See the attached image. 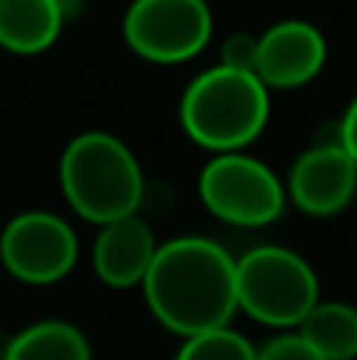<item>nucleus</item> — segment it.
<instances>
[{
	"label": "nucleus",
	"mask_w": 357,
	"mask_h": 360,
	"mask_svg": "<svg viewBox=\"0 0 357 360\" xmlns=\"http://www.w3.org/2000/svg\"><path fill=\"white\" fill-rule=\"evenodd\" d=\"M152 316L174 335L193 338L228 329L238 313L234 259L206 237H177L158 243L155 259L143 278Z\"/></svg>",
	"instance_id": "nucleus-1"
},
{
	"label": "nucleus",
	"mask_w": 357,
	"mask_h": 360,
	"mask_svg": "<svg viewBox=\"0 0 357 360\" xmlns=\"http://www.w3.org/2000/svg\"><path fill=\"white\" fill-rule=\"evenodd\" d=\"M269 120V89L253 73L212 67L187 86L181 124L196 146L209 152H240L263 133Z\"/></svg>",
	"instance_id": "nucleus-2"
},
{
	"label": "nucleus",
	"mask_w": 357,
	"mask_h": 360,
	"mask_svg": "<svg viewBox=\"0 0 357 360\" xmlns=\"http://www.w3.org/2000/svg\"><path fill=\"white\" fill-rule=\"evenodd\" d=\"M60 186L79 218L111 224L136 215L143 202V171L133 152L111 133H82L60 158Z\"/></svg>",
	"instance_id": "nucleus-3"
},
{
	"label": "nucleus",
	"mask_w": 357,
	"mask_h": 360,
	"mask_svg": "<svg viewBox=\"0 0 357 360\" xmlns=\"http://www.w3.org/2000/svg\"><path fill=\"white\" fill-rule=\"evenodd\" d=\"M238 310L272 329H291L320 304V281L304 256L288 247H257L234 259Z\"/></svg>",
	"instance_id": "nucleus-4"
},
{
	"label": "nucleus",
	"mask_w": 357,
	"mask_h": 360,
	"mask_svg": "<svg viewBox=\"0 0 357 360\" xmlns=\"http://www.w3.org/2000/svg\"><path fill=\"white\" fill-rule=\"evenodd\" d=\"M200 199L215 218L238 228L272 224L285 209V190L263 162L240 152L215 155L200 174Z\"/></svg>",
	"instance_id": "nucleus-5"
},
{
	"label": "nucleus",
	"mask_w": 357,
	"mask_h": 360,
	"mask_svg": "<svg viewBox=\"0 0 357 360\" xmlns=\"http://www.w3.org/2000/svg\"><path fill=\"white\" fill-rule=\"evenodd\" d=\"M212 38L206 0H133L124 13V41L152 63H183Z\"/></svg>",
	"instance_id": "nucleus-6"
},
{
	"label": "nucleus",
	"mask_w": 357,
	"mask_h": 360,
	"mask_svg": "<svg viewBox=\"0 0 357 360\" xmlns=\"http://www.w3.org/2000/svg\"><path fill=\"white\" fill-rule=\"evenodd\" d=\"M79 243L63 218L51 212H22L0 234V262L25 285H54L76 266Z\"/></svg>",
	"instance_id": "nucleus-7"
},
{
	"label": "nucleus",
	"mask_w": 357,
	"mask_h": 360,
	"mask_svg": "<svg viewBox=\"0 0 357 360\" xmlns=\"http://www.w3.org/2000/svg\"><path fill=\"white\" fill-rule=\"evenodd\" d=\"M357 193V165L339 143L307 149L288 174V196L307 215L326 218L342 212Z\"/></svg>",
	"instance_id": "nucleus-8"
},
{
	"label": "nucleus",
	"mask_w": 357,
	"mask_h": 360,
	"mask_svg": "<svg viewBox=\"0 0 357 360\" xmlns=\"http://www.w3.org/2000/svg\"><path fill=\"white\" fill-rule=\"evenodd\" d=\"M326 63V38L304 19H285L259 35L257 79L266 89H297Z\"/></svg>",
	"instance_id": "nucleus-9"
},
{
	"label": "nucleus",
	"mask_w": 357,
	"mask_h": 360,
	"mask_svg": "<svg viewBox=\"0 0 357 360\" xmlns=\"http://www.w3.org/2000/svg\"><path fill=\"white\" fill-rule=\"evenodd\" d=\"M155 234L149 221L139 215L117 218L111 224H101L92 247V266L105 285L111 288H133L143 285L152 259H155Z\"/></svg>",
	"instance_id": "nucleus-10"
},
{
	"label": "nucleus",
	"mask_w": 357,
	"mask_h": 360,
	"mask_svg": "<svg viewBox=\"0 0 357 360\" xmlns=\"http://www.w3.org/2000/svg\"><path fill=\"white\" fill-rule=\"evenodd\" d=\"M63 22L54 0H0V48L41 54L57 41Z\"/></svg>",
	"instance_id": "nucleus-11"
},
{
	"label": "nucleus",
	"mask_w": 357,
	"mask_h": 360,
	"mask_svg": "<svg viewBox=\"0 0 357 360\" xmlns=\"http://www.w3.org/2000/svg\"><path fill=\"white\" fill-rule=\"evenodd\" d=\"M297 335L323 360H354L357 357V307L342 300H320L307 313Z\"/></svg>",
	"instance_id": "nucleus-12"
},
{
	"label": "nucleus",
	"mask_w": 357,
	"mask_h": 360,
	"mask_svg": "<svg viewBox=\"0 0 357 360\" xmlns=\"http://www.w3.org/2000/svg\"><path fill=\"white\" fill-rule=\"evenodd\" d=\"M4 360H92V351L76 326L44 319L19 332L4 348Z\"/></svg>",
	"instance_id": "nucleus-13"
},
{
	"label": "nucleus",
	"mask_w": 357,
	"mask_h": 360,
	"mask_svg": "<svg viewBox=\"0 0 357 360\" xmlns=\"http://www.w3.org/2000/svg\"><path fill=\"white\" fill-rule=\"evenodd\" d=\"M177 360H257V348L240 332H234L228 326V329L183 338V348L177 351Z\"/></svg>",
	"instance_id": "nucleus-14"
},
{
	"label": "nucleus",
	"mask_w": 357,
	"mask_h": 360,
	"mask_svg": "<svg viewBox=\"0 0 357 360\" xmlns=\"http://www.w3.org/2000/svg\"><path fill=\"white\" fill-rule=\"evenodd\" d=\"M257 44H259L257 35H247V32L231 35L221 44V67L257 76Z\"/></svg>",
	"instance_id": "nucleus-15"
},
{
	"label": "nucleus",
	"mask_w": 357,
	"mask_h": 360,
	"mask_svg": "<svg viewBox=\"0 0 357 360\" xmlns=\"http://www.w3.org/2000/svg\"><path fill=\"white\" fill-rule=\"evenodd\" d=\"M257 360H323L301 335H278L257 351Z\"/></svg>",
	"instance_id": "nucleus-16"
},
{
	"label": "nucleus",
	"mask_w": 357,
	"mask_h": 360,
	"mask_svg": "<svg viewBox=\"0 0 357 360\" xmlns=\"http://www.w3.org/2000/svg\"><path fill=\"white\" fill-rule=\"evenodd\" d=\"M339 146L357 165V98L351 101V108L345 111V117H342V124H339Z\"/></svg>",
	"instance_id": "nucleus-17"
},
{
	"label": "nucleus",
	"mask_w": 357,
	"mask_h": 360,
	"mask_svg": "<svg viewBox=\"0 0 357 360\" xmlns=\"http://www.w3.org/2000/svg\"><path fill=\"white\" fill-rule=\"evenodd\" d=\"M54 4H57V10L63 13V19H70V16H76V13H79L82 0H54Z\"/></svg>",
	"instance_id": "nucleus-18"
}]
</instances>
